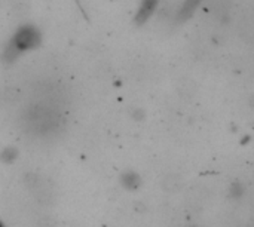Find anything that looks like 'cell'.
<instances>
[{
    "label": "cell",
    "instance_id": "cell-3",
    "mask_svg": "<svg viewBox=\"0 0 254 227\" xmlns=\"http://www.w3.org/2000/svg\"><path fill=\"white\" fill-rule=\"evenodd\" d=\"M201 1L202 0H185V3L182 4V7L177 12V21L185 22L186 19H189L195 13V10L199 7Z\"/></svg>",
    "mask_w": 254,
    "mask_h": 227
},
{
    "label": "cell",
    "instance_id": "cell-2",
    "mask_svg": "<svg viewBox=\"0 0 254 227\" xmlns=\"http://www.w3.org/2000/svg\"><path fill=\"white\" fill-rule=\"evenodd\" d=\"M158 4H159V0H141L140 7H138L137 13L134 16V24L135 25L146 24L152 18V15L155 13Z\"/></svg>",
    "mask_w": 254,
    "mask_h": 227
},
{
    "label": "cell",
    "instance_id": "cell-5",
    "mask_svg": "<svg viewBox=\"0 0 254 227\" xmlns=\"http://www.w3.org/2000/svg\"><path fill=\"white\" fill-rule=\"evenodd\" d=\"M16 158H18V149L15 147H4L0 152V161L3 164H12L16 161Z\"/></svg>",
    "mask_w": 254,
    "mask_h": 227
},
{
    "label": "cell",
    "instance_id": "cell-4",
    "mask_svg": "<svg viewBox=\"0 0 254 227\" xmlns=\"http://www.w3.org/2000/svg\"><path fill=\"white\" fill-rule=\"evenodd\" d=\"M121 184L127 190H137L141 186V177L135 171H127L121 175Z\"/></svg>",
    "mask_w": 254,
    "mask_h": 227
},
{
    "label": "cell",
    "instance_id": "cell-8",
    "mask_svg": "<svg viewBox=\"0 0 254 227\" xmlns=\"http://www.w3.org/2000/svg\"><path fill=\"white\" fill-rule=\"evenodd\" d=\"M0 227H6V226H4V223H1V222H0Z\"/></svg>",
    "mask_w": 254,
    "mask_h": 227
},
{
    "label": "cell",
    "instance_id": "cell-7",
    "mask_svg": "<svg viewBox=\"0 0 254 227\" xmlns=\"http://www.w3.org/2000/svg\"><path fill=\"white\" fill-rule=\"evenodd\" d=\"M143 116H144V112H143V110H135V112L132 113V117L137 119V120H138V119H143Z\"/></svg>",
    "mask_w": 254,
    "mask_h": 227
},
{
    "label": "cell",
    "instance_id": "cell-6",
    "mask_svg": "<svg viewBox=\"0 0 254 227\" xmlns=\"http://www.w3.org/2000/svg\"><path fill=\"white\" fill-rule=\"evenodd\" d=\"M246 195V186L243 183H234L229 189V196L234 199H241Z\"/></svg>",
    "mask_w": 254,
    "mask_h": 227
},
{
    "label": "cell",
    "instance_id": "cell-1",
    "mask_svg": "<svg viewBox=\"0 0 254 227\" xmlns=\"http://www.w3.org/2000/svg\"><path fill=\"white\" fill-rule=\"evenodd\" d=\"M40 43H42L40 30L33 24H22L16 28L13 36L4 45V48L0 54V61L6 65H10L24 52L39 48Z\"/></svg>",
    "mask_w": 254,
    "mask_h": 227
}]
</instances>
